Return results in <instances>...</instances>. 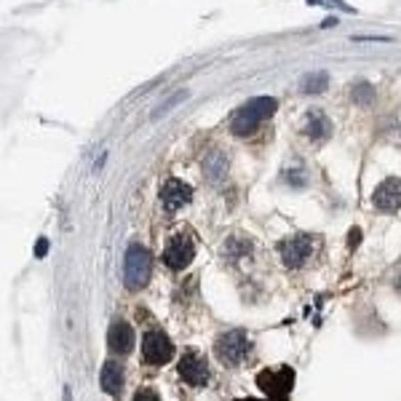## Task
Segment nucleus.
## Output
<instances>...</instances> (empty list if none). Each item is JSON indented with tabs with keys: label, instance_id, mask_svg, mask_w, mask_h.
<instances>
[{
	"label": "nucleus",
	"instance_id": "f257e3e1",
	"mask_svg": "<svg viewBox=\"0 0 401 401\" xmlns=\"http://www.w3.org/2000/svg\"><path fill=\"white\" fill-rule=\"evenodd\" d=\"M279 102L273 97H257V99H249L241 110H236V115L230 118V131L236 137H246L252 134L265 118H270L276 113Z\"/></svg>",
	"mask_w": 401,
	"mask_h": 401
},
{
	"label": "nucleus",
	"instance_id": "f03ea898",
	"mask_svg": "<svg viewBox=\"0 0 401 401\" xmlns=\"http://www.w3.org/2000/svg\"><path fill=\"white\" fill-rule=\"evenodd\" d=\"M153 276V254L142 244H131L126 249V260H123V284L129 292H140L147 286V281Z\"/></svg>",
	"mask_w": 401,
	"mask_h": 401
},
{
	"label": "nucleus",
	"instance_id": "7ed1b4c3",
	"mask_svg": "<svg viewBox=\"0 0 401 401\" xmlns=\"http://www.w3.org/2000/svg\"><path fill=\"white\" fill-rule=\"evenodd\" d=\"M249 353H252V340H249V334L241 329L225 332V334H220L217 343H214V356L220 359V364L225 366H238Z\"/></svg>",
	"mask_w": 401,
	"mask_h": 401
},
{
	"label": "nucleus",
	"instance_id": "20e7f679",
	"mask_svg": "<svg viewBox=\"0 0 401 401\" xmlns=\"http://www.w3.org/2000/svg\"><path fill=\"white\" fill-rule=\"evenodd\" d=\"M257 388L270 399L289 396L295 388V369L292 366H273V369H262L257 375Z\"/></svg>",
	"mask_w": 401,
	"mask_h": 401
},
{
	"label": "nucleus",
	"instance_id": "39448f33",
	"mask_svg": "<svg viewBox=\"0 0 401 401\" xmlns=\"http://www.w3.org/2000/svg\"><path fill=\"white\" fill-rule=\"evenodd\" d=\"M195 257V241L188 230H177L163 249V265L172 270H185Z\"/></svg>",
	"mask_w": 401,
	"mask_h": 401
},
{
	"label": "nucleus",
	"instance_id": "423d86ee",
	"mask_svg": "<svg viewBox=\"0 0 401 401\" xmlns=\"http://www.w3.org/2000/svg\"><path fill=\"white\" fill-rule=\"evenodd\" d=\"M142 359L150 366H163L174 359V343L169 340V334L161 329L145 332L142 337Z\"/></svg>",
	"mask_w": 401,
	"mask_h": 401
},
{
	"label": "nucleus",
	"instance_id": "0eeeda50",
	"mask_svg": "<svg viewBox=\"0 0 401 401\" xmlns=\"http://www.w3.org/2000/svg\"><path fill=\"white\" fill-rule=\"evenodd\" d=\"M179 377L193 388H204L209 383V364L198 350H185L179 359Z\"/></svg>",
	"mask_w": 401,
	"mask_h": 401
},
{
	"label": "nucleus",
	"instance_id": "6e6552de",
	"mask_svg": "<svg viewBox=\"0 0 401 401\" xmlns=\"http://www.w3.org/2000/svg\"><path fill=\"white\" fill-rule=\"evenodd\" d=\"M311 252H313V241L308 238V236H289V238H284L279 244V254H281V262L286 265V268H302L308 257H311Z\"/></svg>",
	"mask_w": 401,
	"mask_h": 401
},
{
	"label": "nucleus",
	"instance_id": "1a4fd4ad",
	"mask_svg": "<svg viewBox=\"0 0 401 401\" xmlns=\"http://www.w3.org/2000/svg\"><path fill=\"white\" fill-rule=\"evenodd\" d=\"M372 204L375 209L383 211V214H391V211L401 209V179L399 177H388L383 179L375 193H372Z\"/></svg>",
	"mask_w": 401,
	"mask_h": 401
},
{
	"label": "nucleus",
	"instance_id": "9d476101",
	"mask_svg": "<svg viewBox=\"0 0 401 401\" xmlns=\"http://www.w3.org/2000/svg\"><path fill=\"white\" fill-rule=\"evenodd\" d=\"M134 343H137V337H134L131 324H126L123 318H115L110 324V329H107V348H110V353L113 356H129L134 350Z\"/></svg>",
	"mask_w": 401,
	"mask_h": 401
},
{
	"label": "nucleus",
	"instance_id": "9b49d317",
	"mask_svg": "<svg viewBox=\"0 0 401 401\" xmlns=\"http://www.w3.org/2000/svg\"><path fill=\"white\" fill-rule=\"evenodd\" d=\"M193 198V188L188 182H182V179H166L163 182V188H161V201H163V209L166 211H177L182 209L185 204H190Z\"/></svg>",
	"mask_w": 401,
	"mask_h": 401
},
{
	"label": "nucleus",
	"instance_id": "f8f14e48",
	"mask_svg": "<svg viewBox=\"0 0 401 401\" xmlns=\"http://www.w3.org/2000/svg\"><path fill=\"white\" fill-rule=\"evenodd\" d=\"M99 385L107 396H118L123 388V369L118 361H105L102 372H99Z\"/></svg>",
	"mask_w": 401,
	"mask_h": 401
},
{
	"label": "nucleus",
	"instance_id": "ddd939ff",
	"mask_svg": "<svg viewBox=\"0 0 401 401\" xmlns=\"http://www.w3.org/2000/svg\"><path fill=\"white\" fill-rule=\"evenodd\" d=\"M305 134L311 137V140L316 142H321V140H327L332 134V123L327 115H321V113H311L308 115V123H305Z\"/></svg>",
	"mask_w": 401,
	"mask_h": 401
},
{
	"label": "nucleus",
	"instance_id": "4468645a",
	"mask_svg": "<svg viewBox=\"0 0 401 401\" xmlns=\"http://www.w3.org/2000/svg\"><path fill=\"white\" fill-rule=\"evenodd\" d=\"M327 86H329V75L327 72H311V75L302 78V91L305 94H321Z\"/></svg>",
	"mask_w": 401,
	"mask_h": 401
},
{
	"label": "nucleus",
	"instance_id": "2eb2a0df",
	"mask_svg": "<svg viewBox=\"0 0 401 401\" xmlns=\"http://www.w3.org/2000/svg\"><path fill=\"white\" fill-rule=\"evenodd\" d=\"M225 156L222 153H211L206 161H204V169H206V177H209L211 182H217L220 177L225 174Z\"/></svg>",
	"mask_w": 401,
	"mask_h": 401
},
{
	"label": "nucleus",
	"instance_id": "dca6fc26",
	"mask_svg": "<svg viewBox=\"0 0 401 401\" xmlns=\"http://www.w3.org/2000/svg\"><path fill=\"white\" fill-rule=\"evenodd\" d=\"M353 102L356 105H372L375 102V86H369V83H359V86H353Z\"/></svg>",
	"mask_w": 401,
	"mask_h": 401
},
{
	"label": "nucleus",
	"instance_id": "f3484780",
	"mask_svg": "<svg viewBox=\"0 0 401 401\" xmlns=\"http://www.w3.org/2000/svg\"><path fill=\"white\" fill-rule=\"evenodd\" d=\"M185 99H188V91H177L174 97H169V99H166V102H163V105H161V107L156 110V113H153V121H158L161 115H166V113H169L172 107L179 105V102H185Z\"/></svg>",
	"mask_w": 401,
	"mask_h": 401
},
{
	"label": "nucleus",
	"instance_id": "a211bd4d",
	"mask_svg": "<svg viewBox=\"0 0 401 401\" xmlns=\"http://www.w3.org/2000/svg\"><path fill=\"white\" fill-rule=\"evenodd\" d=\"M134 401H161V399H158L156 391H150V388H140V391L134 393Z\"/></svg>",
	"mask_w": 401,
	"mask_h": 401
},
{
	"label": "nucleus",
	"instance_id": "6ab92c4d",
	"mask_svg": "<svg viewBox=\"0 0 401 401\" xmlns=\"http://www.w3.org/2000/svg\"><path fill=\"white\" fill-rule=\"evenodd\" d=\"M308 3H316V6H318V3H324V6H337V8H343V11H353L350 6L340 3V0H308Z\"/></svg>",
	"mask_w": 401,
	"mask_h": 401
},
{
	"label": "nucleus",
	"instance_id": "aec40b11",
	"mask_svg": "<svg viewBox=\"0 0 401 401\" xmlns=\"http://www.w3.org/2000/svg\"><path fill=\"white\" fill-rule=\"evenodd\" d=\"M348 236H350V238H348V246H350V249H356V246H359V241H361V230H359V227H353Z\"/></svg>",
	"mask_w": 401,
	"mask_h": 401
},
{
	"label": "nucleus",
	"instance_id": "412c9836",
	"mask_svg": "<svg viewBox=\"0 0 401 401\" xmlns=\"http://www.w3.org/2000/svg\"><path fill=\"white\" fill-rule=\"evenodd\" d=\"M46 252H49V241H46V238H40L38 246H35V254H38V257H46Z\"/></svg>",
	"mask_w": 401,
	"mask_h": 401
},
{
	"label": "nucleus",
	"instance_id": "4be33fe9",
	"mask_svg": "<svg viewBox=\"0 0 401 401\" xmlns=\"http://www.w3.org/2000/svg\"><path fill=\"white\" fill-rule=\"evenodd\" d=\"M393 286H396V292L401 295V270H399V276H396V284H393Z\"/></svg>",
	"mask_w": 401,
	"mask_h": 401
},
{
	"label": "nucleus",
	"instance_id": "5701e85b",
	"mask_svg": "<svg viewBox=\"0 0 401 401\" xmlns=\"http://www.w3.org/2000/svg\"><path fill=\"white\" fill-rule=\"evenodd\" d=\"M270 401H286V396H281V399H270Z\"/></svg>",
	"mask_w": 401,
	"mask_h": 401
},
{
	"label": "nucleus",
	"instance_id": "b1692460",
	"mask_svg": "<svg viewBox=\"0 0 401 401\" xmlns=\"http://www.w3.org/2000/svg\"><path fill=\"white\" fill-rule=\"evenodd\" d=\"M236 401H257V399H236Z\"/></svg>",
	"mask_w": 401,
	"mask_h": 401
}]
</instances>
